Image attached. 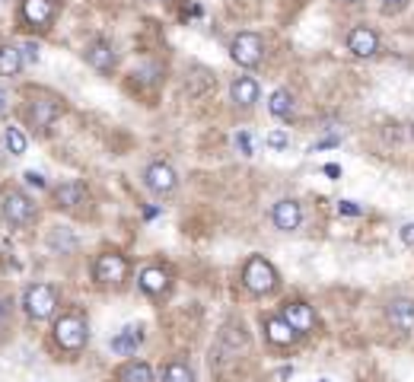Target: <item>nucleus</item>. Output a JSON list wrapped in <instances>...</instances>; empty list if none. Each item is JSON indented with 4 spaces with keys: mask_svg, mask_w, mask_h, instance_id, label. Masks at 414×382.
Here are the masks:
<instances>
[{
    "mask_svg": "<svg viewBox=\"0 0 414 382\" xmlns=\"http://www.w3.org/2000/svg\"><path fill=\"white\" fill-rule=\"evenodd\" d=\"M242 284H246L248 293H258V296H265V293H274L277 290V271H274V265L268 258H261V255H252V258L246 261V267H242Z\"/></svg>",
    "mask_w": 414,
    "mask_h": 382,
    "instance_id": "f257e3e1",
    "label": "nucleus"
},
{
    "mask_svg": "<svg viewBox=\"0 0 414 382\" xmlns=\"http://www.w3.org/2000/svg\"><path fill=\"white\" fill-rule=\"evenodd\" d=\"M0 214H4V220L10 223V226H32L38 210H35V201H32L29 195L10 188V191H4V197H0Z\"/></svg>",
    "mask_w": 414,
    "mask_h": 382,
    "instance_id": "f03ea898",
    "label": "nucleus"
},
{
    "mask_svg": "<svg viewBox=\"0 0 414 382\" xmlns=\"http://www.w3.org/2000/svg\"><path fill=\"white\" fill-rule=\"evenodd\" d=\"M23 309L29 318H35V322H45V318L54 316L57 309V290L51 284H32L25 286L23 293Z\"/></svg>",
    "mask_w": 414,
    "mask_h": 382,
    "instance_id": "7ed1b4c3",
    "label": "nucleus"
},
{
    "mask_svg": "<svg viewBox=\"0 0 414 382\" xmlns=\"http://www.w3.org/2000/svg\"><path fill=\"white\" fill-rule=\"evenodd\" d=\"M54 341L61 344L64 350H83L89 341V328H86V318L76 316V312H67L54 322Z\"/></svg>",
    "mask_w": 414,
    "mask_h": 382,
    "instance_id": "20e7f679",
    "label": "nucleus"
},
{
    "mask_svg": "<svg viewBox=\"0 0 414 382\" xmlns=\"http://www.w3.org/2000/svg\"><path fill=\"white\" fill-rule=\"evenodd\" d=\"M229 54H233V61L239 67H258L261 57H265V42L255 32H239L233 38V45H229Z\"/></svg>",
    "mask_w": 414,
    "mask_h": 382,
    "instance_id": "39448f33",
    "label": "nucleus"
},
{
    "mask_svg": "<svg viewBox=\"0 0 414 382\" xmlns=\"http://www.w3.org/2000/svg\"><path fill=\"white\" fill-rule=\"evenodd\" d=\"M61 112H64V105L54 96H35V99H29V105H25V118H29V125L38 127V131L54 125V121L61 118Z\"/></svg>",
    "mask_w": 414,
    "mask_h": 382,
    "instance_id": "423d86ee",
    "label": "nucleus"
},
{
    "mask_svg": "<svg viewBox=\"0 0 414 382\" xmlns=\"http://www.w3.org/2000/svg\"><path fill=\"white\" fill-rule=\"evenodd\" d=\"M93 277L96 284H121V280H127V258L118 252H105L96 258L93 265Z\"/></svg>",
    "mask_w": 414,
    "mask_h": 382,
    "instance_id": "0eeeda50",
    "label": "nucleus"
},
{
    "mask_svg": "<svg viewBox=\"0 0 414 382\" xmlns=\"http://www.w3.org/2000/svg\"><path fill=\"white\" fill-rule=\"evenodd\" d=\"M144 185L153 191V195H169V191H176L178 175H176V169H172L169 163L156 159V163L146 166V172H144Z\"/></svg>",
    "mask_w": 414,
    "mask_h": 382,
    "instance_id": "6e6552de",
    "label": "nucleus"
},
{
    "mask_svg": "<svg viewBox=\"0 0 414 382\" xmlns=\"http://www.w3.org/2000/svg\"><path fill=\"white\" fill-rule=\"evenodd\" d=\"M347 51L357 57H373L379 51V35L369 25H354L347 32Z\"/></svg>",
    "mask_w": 414,
    "mask_h": 382,
    "instance_id": "1a4fd4ad",
    "label": "nucleus"
},
{
    "mask_svg": "<svg viewBox=\"0 0 414 382\" xmlns=\"http://www.w3.org/2000/svg\"><path fill=\"white\" fill-rule=\"evenodd\" d=\"M271 220L277 229H284V233H293V229L303 223V207H299V201H277L271 210Z\"/></svg>",
    "mask_w": 414,
    "mask_h": 382,
    "instance_id": "9d476101",
    "label": "nucleus"
},
{
    "mask_svg": "<svg viewBox=\"0 0 414 382\" xmlns=\"http://www.w3.org/2000/svg\"><path fill=\"white\" fill-rule=\"evenodd\" d=\"M280 316L293 325L297 335H309V331L316 328V312H312L306 303H284V312H280Z\"/></svg>",
    "mask_w": 414,
    "mask_h": 382,
    "instance_id": "9b49d317",
    "label": "nucleus"
},
{
    "mask_svg": "<svg viewBox=\"0 0 414 382\" xmlns=\"http://www.w3.org/2000/svg\"><path fill=\"white\" fill-rule=\"evenodd\" d=\"M386 318L395 325L398 331H414V299L398 296L386 306Z\"/></svg>",
    "mask_w": 414,
    "mask_h": 382,
    "instance_id": "f8f14e48",
    "label": "nucleus"
},
{
    "mask_svg": "<svg viewBox=\"0 0 414 382\" xmlns=\"http://www.w3.org/2000/svg\"><path fill=\"white\" fill-rule=\"evenodd\" d=\"M258 96H261V86H258V80H252V76H236V80L229 83V99L242 108L255 105Z\"/></svg>",
    "mask_w": 414,
    "mask_h": 382,
    "instance_id": "ddd939ff",
    "label": "nucleus"
},
{
    "mask_svg": "<svg viewBox=\"0 0 414 382\" xmlns=\"http://www.w3.org/2000/svg\"><path fill=\"white\" fill-rule=\"evenodd\" d=\"M265 335H268V341L277 344V347H290V344L299 337L297 331H293V325L287 322L284 316H271V318H265Z\"/></svg>",
    "mask_w": 414,
    "mask_h": 382,
    "instance_id": "4468645a",
    "label": "nucleus"
},
{
    "mask_svg": "<svg viewBox=\"0 0 414 382\" xmlns=\"http://www.w3.org/2000/svg\"><path fill=\"white\" fill-rule=\"evenodd\" d=\"M23 19L29 25L45 29V25H51V19H54V4H51V0H23Z\"/></svg>",
    "mask_w": 414,
    "mask_h": 382,
    "instance_id": "2eb2a0df",
    "label": "nucleus"
},
{
    "mask_svg": "<svg viewBox=\"0 0 414 382\" xmlns=\"http://www.w3.org/2000/svg\"><path fill=\"white\" fill-rule=\"evenodd\" d=\"M86 197L89 195L80 182H61L54 188V204L64 210H74V207H80V204H86Z\"/></svg>",
    "mask_w": 414,
    "mask_h": 382,
    "instance_id": "dca6fc26",
    "label": "nucleus"
},
{
    "mask_svg": "<svg viewBox=\"0 0 414 382\" xmlns=\"http://www.w3.org/2000/svg\"><path fill=\"white\" fill-rule=\"evenodd\" d=\"M86 64L93 70H99V74H112L115 70V51L108 42H93L86 48Z\"/></svg>",
    "mask_w": 414,
    "mask_h": 382,
    "instance_id": "f3484780",
    "label": "nucleus"
},
{
    "mask_svg": "<svg viewBox=\"0 0 414 382\" xmlns=\"http://www.w3.org/2000/svg\"><path fill=\"white\" fill-rule=\"evenodd\" d=\"M140 290L150 293V296H159V293L169 290V271H163V267H144L137 277Z\"/></svg>",
    "mask_w": 414,
    "mask_h": 382,
    "instance_id": "a211bd4d",
    "label": "nucleus"
},
{
    "mask_svg": "<svg viewBox=\"0 0 414 382\" xmlns=\"http://www.w3.org/2000/svg\"><path fill=\"white\" fill-rule=\"evenodd\" d=\"M118 382H156V376H153L150 363L131 360V363H125V366L118 369Z\"/></svg>",
    "mask_w": 414,
    "mask_h": 382,
    "instance_id": "6ab92c4d",
    "label": "nucleus"
},
{
    "mask_svg": "<svg viewBox=\"0 0 414 382\" xmlns=\"http://www.w3.org/2000/svg\"><path fill=\"white\" fill-rule=\"evenodd\" d=\"M23 64V51L16 45H0V76H16Z\"/></svg>",
    "mask_w": 414,
    "mask_h": 382,
    "instance_id": "aec40b11",
    "label": "nucleus"
},
{
    "mask_svg": "<svg viewBox=\"0 0 414 382\" xmlns=\"http://www.w3.org/2000/svg\"><path fill=\"white\" fill-rule=\"evenodd\" d=\"M140 341H144V331L131 325V328H125L121 335L112 337V350H115V354H125L127 357V354H134V350H137Z\"/></svg>",
    "mask_w": 414,
    "mask_h": 382,
    "instance_id": "412c9836",
    "label": "nucleus"
},
{
    "mask_svg": "<svg viewBox=\"0 0 414 382\" xmlns=\"http://www.w3.org/2000/svg\"><path fill=\"white\" fill-rule=\"evenodd\" d=\"M268 108H271L274 118H290V115H293V96L287 93V89H274Z\"/></svg>",
    "mask_w": 414,
    "mask_h": 382,
    "instance_id": "4be33fe9",
    "label": "nucleus"
},
{
    "mask_svg": "<svg viewBox=\"0 0 414 382\" xmlns=\"http://www.w3.org/2000/svg\"><path fill=\"white\" fill-rule=\"evenodd\" d=\"M163 382H195V373H191L188 363L172 360V363H166V369H163Z\"/></svg>",
    "mask_w": 414,
    "mask_h": 382,
    "instance_id": "5701e85b",
    "label": "nucleus"
},
{
    "mask_svg": "<svg viewBox=\"0 0 414 382\" xmlns=\"http://www.w3.org/2000/svg\"><path fill=\"white\" fill-rule=\"evenodd\" d=\"M4 140H6V150H10L13 156H23L25 146H29V140H25V134L19 131V127H6Z\"/></svg>",
    "mask_w": 414,
    "mask_h": 382,
    "instance_id": "b1692460",
    "label": "nucleus"
},
{
    "mask_svg": "<svg viewBox=\"0 0 414 382\" xmlns=\"http://www.w3.org/2000/svg\"><path fill=\"white\" fill-rule=\"evenodd\" d=\"M236 150H239L242 153V156H252V137H248V134L246 131H239V134H236Z\"/></svg>",
    "mask_w": 414,
    "mask_h": 382,
    "instance_id": "393cba45",
    "label": "nucleus"
},
{
    "mask_svg": "<svg viewBox=\"0 0 414 382\" xmlns=\"http://www.w3.org/2000/svg\"><path fill=\"white\" fill-rule=\"evenodd\" d=\"M265 144H268V146H274V150H284V146L290 144V140H287V134H284V131H271V134L265 137Z\"/></svg>",
    "mask_w": 414,
    "mask_h": 382,
    "instance_id": "a878e982",
    "label": "nucleus"
},
{
    "mask_svg": "<svg viewBox=\"0 0 414 382\" xmlns=\"http://www.w3.org/2000/svg\"><path fill=\"white\" fill-rule=\"evenodd\" d=\"M19 51H23V61H38V45L35 42H25Z\"/></svg>",
    "mask_w": 414,
    "mask_h": 382,
    "instance_id": "bb28decb",
    "label": "nucleus"
},
{
    "mask_svg": "<svg viewBox=\"0 0 414 382\" xmlns=\"http://www.w3.org/2000/svg\"><path fill=\"white\" fill-rule=\"evenodd\" d=\"M408 0H379V6H382V13H398L401 6H405Z\"/></svg>",
    "mask_w": 414,
    "mask_h": 382,
    "instance_id": "cd10ccee",
    "label": "nucleus"
},
{
    "mask_svg": "<svg viewBox=\"0 0 414 382\" xmlns=\"http://www.w3.org/2000/svg\"><path fill=\"white\" fill-rule=\"evenodd\" d=\"M398 236H401V242H405V245H414V223H405V226L398 229Z\"/></svg>",
    "mask_w": 414,
    "mask_h": 382,
    "instance_id": "c85d7f7f",
    "label": "nucleus"
},
{
    "mask_svg": "<svg viewBox=\"0 0 414 382\" xmlns=\"http://www.w3.org/2000/svg\"><path fill=\"white\" fill-rule=\"evenodd\" d=\"M338 210H341V214H350V216L360 214V207H357L354 201H341V204H338Z\"/></svg>",
    "mask_w": 414,
    "mask_h": 382,
    "instance_id": "c756f323",
    "label": "nucleus"
},
{
    "mask_svg": "<svg viewBox=\"0 0 414 382\" xmlns=\"http://www.w3.org/2000/svg\"><path fill=\"white\" fill-rule=\"evenodd\" d=\"M6 112H10V93H6V89L0 86V118H4Z\"/></svg>",
    "mask_w": 414,
    "mask_h": 382,
    "instance_id": "7c9ffc66",
    "label": "nucleus"
},
{
    "mask_svg": "<svg viewBox=\"0 0 414 382\" xmlns=\"http://www.w3.org/2000/svg\"><path fill=\"white\" fill-rule=\"evenodd\" d=\"M25 182H29V185H35V188H45V178L38 175V172H25Z\"/></svg>",
    "mask_w": 414,
    "mask_h": 382,
    "instance_id": "2f4dec72",
    "label": "nucleus"
},
{
    "mask_svg": "<svg viewBox=\"0 0 414 382\" xmlns=\"http://www.w3.org/2000/svg\"><path fill=\"white\" fill-rule=\"evenodd\" d=\"M6 316H10V299H0V328L6 325Z\"/></svg>",
    "mask_w": 414,
    "mask_h": 382,
    "instance_id": "473e14b6",
    "label": "nucleus"
},
{
    "mask_svg": "<svg viewBox=\"0 0 414 382\" xmlns=\"http://www.w3.org/2000/svg\"><path fill=\"white\" fill-rule=\"evenodd\" d=\"M325 175L338 178V175H341V169H338V166H335V163H328V166H325Z\"/></svg>",
    "mask_w": 414,
    "mask_h": 382,
    "instance_id": "72a5a7b5",
    "label": "nucleus"
},
{
    "mask_svg": "<svg viewBox=\"0 0 414 382\" xmlns=\"http://www.w3.org/2000/svg\"><path fill=\"white\" fill-rule=\"evenodd\" d=\"M341 4H360V0H341Z\"/></svg>",
    "mask_w": 414,
    "mask_h": 382,
    "instance_id": "f704fd0d",
    "label": "nucleus"
}]
</instances>
